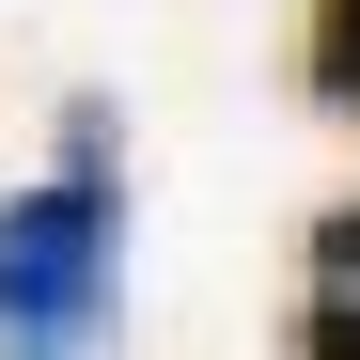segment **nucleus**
<instances>
[{
	"mask_svg": "<svg viewBox=\"0 0 360 360\" xmlns=\"http://www.w3.org/2000/svg\"><path fill=\"white\" fill-rule=\"evenodd\" d=\"M314 94L360 110V0H314Z\"/></svg>",
	"mask_w": 360,
	"mask_h": 360,
	"instance_id": "f03ea898",
	"label": "nucleus"
},
{
	"mask_svg": "<svg viewBox=\"0 0 360 360\" xmlns=\"http://www.w3.org/2000/svg\"><path fill=\"white\" fill-rule=\"evenodd\" d=\"M110 110H63V172L0 204V360H79L110 314Z\"/></svg>",
	"mask_w": 360,
	"mask_h": 360,
	"instance_id": "f257e3e1",
	"label": "nucleus"
},
{
	"mask_svg": "<svg viewBox=\"0 0 360 360\" xmlns=\"http://www.w3.org/2000/svg\"><path fill=\"white\" fill-rule=\"evenodd\" d=\"M314 266H329V282H345V297H360V204H345V219H329V235H314Z\"/></svg>",
	"mask_w": 360,
	"mask_h": 360,
	"instance_id": "7ed1b4c3",
	"label": "nucleus"
},
{
	"mask_svg": "<svg viewBox=\"0 0 360 360\" xmlns=\"http://www.w3.org/2000/svg\"><path fill=\"white\" fill-rule=\"evenodd\" d=\"M297 360H360V297H329V314H314V345H297Z\"/></svg>",
	"mask_w": 360,
	"mask_h": 360,
	"instance_id": "20e7f679",
	"label": "nucleus"
}]
</instances>
